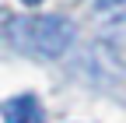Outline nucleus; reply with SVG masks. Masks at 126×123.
Segmentation results:
<instances>
[{"instance_id": "nucleus-1", "label": "nucleus", "mask_w": 126, "mask_h": 123, "mask_svg": "<svg viewBox=\"0 0 126 123\" xmlns=\"http://www.w3.org/2000/svg\"><path fill=\"white\" fill-rule=\"evenodd\" d=\"M11 25V42L32 56H63L67 46L74 42V21L63 14H32V18L7 21Z\"/></svg>"}, {"instance_id": "nucleus-2", "label": "nucleus", "mask_w": 126, "mask_h": 123, "mask_svg": "<svg viewBox=\"0 0 126 123\" xmlns=\"http://www.w3.org/2000/svg\"><path fill=\"white\" fill-rule=\"evenodd\" d=\"M4 123H46L42 120V105L39 99L25 91V95H14L7 105H4Z\"/></svg>"}, {"instance_id": "nucleus-3", "label": "nucleus", "mask_w": 126, "mask_h": 123, "mask_svg": "<svg viewBox=\"0 0 126 123\" xmlns=\"http://www.w3.org/2000/svg\"><path fill=\"white\" fill-rule=\"evenodd\" d=\"M102 7H116V4H126V0H98Z\"/></svg>"}, {"instance_id": "nucleus-4", "label": "nucleus", "mask_w": 126, "mask_h": 123, "mask_svg": "<svg viewBox=\"0 0 126 123\" xmlns=\"http://www.w3.org/2000/svg\"><path fill=\"white\" fill-rule=\"evenodd\" d=\"M21 4H28V7H35V4H42V0H21Z\"/></svg>"}, {"instance_id": "nucleus-5", "label": "nucleus", "mask_w": 126, "mask_h": 123, "mask_svg": "<svg viewBox=\"0 0 126 123\" xmlns=\"http://www.w3.org/2000/svg\"><path fill=\"white\" fill-rule=\"evenodd\" d=\"M7 21H11V18H7V14H4V11H0V25H7Z\"/></svg>"}]
</instances>
